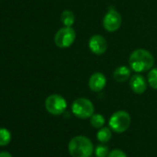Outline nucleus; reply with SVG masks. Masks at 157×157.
Here are the masks:
<instances>
[{
    "label": "nucleus",
    "mask_w": 157,
    "mask_h": 157,
    "mask_svg": "<svg viewBox=\"0 0 157 157\" xmlns=\"http://www.w3.org/2000/svg\"><path fill=\"white\" fill-rule=\"evenodd\" d=\"M129 66L135 72L150 70L154 64L153 56L145 49H137L129 56Z\"/></svg>",
    "instance_id": "nucleus-1"
},
{
    "label": "nucleus",
    "mask_w": 157,
    "mask_h": 157,
    "mask_svg": "<svg viewBox=\"0 0 157 157\" xmlns=\"http://www.w3.org/2000/svg\"><path fill=\"white\" fill-rule=\"evenodd\" d=\"M68 151L72 157H90L94 151L92 141L85 136H76L68 143Z\"/></svg>",
    "instance_id": "nucleus-2"
},
{
    "label": "nucleus",
    "mask_w": 157,
    "mask_h": 157,
    "mask_svg": "<svg viewBox=\"0 0 157 157\" xmlns=\"http://www.w3.org/2000/svg\"><path fill=\"white\" fill-rule=\"evenodd\" d=\"M72 113L78 118H89L94 115V107L93 103L86 98H78L76 99L71 106Z\"/></svg>",
    "instance_id": "nucleus-3"
},
{
    "label": "nucleus",
    "mask_w": 157,
    "mask_h": 157,
    "mask_svg": "<svg viewBox=\"0 0 157 157\" xmlns=\"http://www.w3.org/2000/svg\"><path fill=\"white\" fill-rule=\"evenodd\" d=\"M130 125V116L128 112L120 110L114 113L109 119V127L117 133L126 131Z\"/></svg>",
    "instance_id": "nucleus-4"
},
{
    "label": "nucleus",
    "mask_w": 157,
    "mask_h": 157,
    "mask_svg": "<svg viewBox=\"0 0 157 157\" xmlns=\"http://www.w3.org/2000/svg\"><path fill=\"white\" fill-rule=\"evenodd\" d=\"M45 109L48 113L54 116H58L64 113L67 108V101L59 94H51L45 99Z\"/></svg>",
    "instance_id": "nucleus-5"
},
{
    "label": "nucleus",
    "mask_w": 157,
    "mask_h": 157,
    "mask_svg": "<svg viewBox=\"0 0 157 157\" xmlns=\"http://www.w3.org/2000/svg\"><path fill=\"white\" fill-rule=\"evenodd\" d=\"M76 33L71 27H64L57 31L55 35V44L57 47L67 48L75 41Z\"/></svg>",
    "instance_id": "nucleus-6"
},
{
    "label": "nucleus",
    "mask_w": 157,
    "mask_h": 157,
    "mask_svg": "<svg viewBox=\"0 0 157 157\" xmlns=\"http://www.w3.org/2000/svg\"><path fill=\"white\" fill-rule=\"evenodd\" d=\"M121 23H122L121 16L114 9H110L106 12L103 20V26L109 33L117 32L120 28Z\"/></svg>",
    "instance_id": "nucleus-7"
},
{
    "label": "nucleus",
    "mask_w": 157,
    "mask_h": 157,
    "mask_svg": "<svg viewBox=\"0 0 157 157\" xmlns=\"http://www.w3.org/2000/svg\"><path fill=\"white\" fill-rule=\"evenodd\" d=\"M89 48L94 55H103L107 49L106 40L102 35H94L89 41Z\"/></svg>",
    "instance_id": "nucleus-8"
},
{
    "label": "nucleus",
    "mask_w": 157,
    "mask_h": 157,
    "mask_svg": "<svg viewBox=\"0 0 157 157\" xmlns=\"http://www.w3.org/2000/svg\"><path fill=\"white\" fill-rule=\"evenodd\" d=\"M106 85V78L101 72L94 73L89 78V88L94 92H101Z\"/></svg>",
    "instance_id": "nucleus-9"
},
{
    "label": "nucleus",
    "mask_w": 157,
    "mask_h": 157,
    "mask_svg": "<svg viewBox=\"0 0 157 157\" xmlns=\"http://www.w3.org/2000/svg\"><path fill=\"white\" fill-rule=\"evenodd\" d=\"M129 86L132 92L137 94H141L147 89V82L143 76H141L140 74H135L130 78Z\"/></svg>",
    "instance_id": "nucleus-10"
},
{
    "label": "nucleus",
    "mask_w": 157,
    "mask_h": 157,
    "mask_svg": "<svg viewBox=\"0 0 157 157\" xmlns=\"http://www.w3.org/2000/svg\"><path fill=\"white\" fill-rule=\"evenodd\" d=\"M130 69L126 66H120L114 70L113 77L114 80L117 82H124L130 77Z\"/></svg>",
    "instance_id": "nucleus-11"
},
{
    "label": "nucleus",
    "mask_w": 157,
    "mask_h": 157,
    "mask_svg": "<svg viewBox=\"0 0 157 157\" xmlns=\"http://www.w3.org/2000/svg\"><path fill=\"white\" fill-rule=\"evenodd\" d=\"M61 22L65 27H71L75 22V16L70 10H64L60 16Z\"/></svg>",
    "instance_id": "nucleus-12"
},
{
    "label": "nucleus",
    "mask_w": 157,
    "mask_h": 157,
    "mask_svg": "<svg viewBox=\"0 0 157 157\" xmlns=\"http://www.w3.org/2000/svg\"><path fill=\"white\" fill-rule=\"evenodd\" d=\"M11 141V133L8 128H0V147L7 146Z\"/></svg>",
    "instance_id": "nucleus-13"
},
{
    "label": "nucleus",
    "mask_w": 157,
    "mask_h": 157,
    "mask_svg": "<svg viewBox=\"0 0 157 157\" xmlns=\"http://www.w3.org/2000/svg\"><path fill=\"white\" fill-rule=\"evenodd\" d=\"M97 139L99 141L101 142H107L108 140H110L111 137H112V133L109 128H102L98 132H97Z\"/></svg>",
    "instance_id": "nucleus-14"
},
{
    "label": "nucleus",
    "mask_w": 157,
    "mask_h": 157,
    "mask_svg": "<svg viewBox=\"0 0 157 157\" xmlns=\"http://www.w3.org/2000/svg\"><path fill=\"white\" fill-rule=\"evenodd\" d=\"M148 82L152 89L157 90V67L150 69L148 74Z\"/></svg>",
    "instance_id": "nucleus-15"
},
{
    "label": "nucleus",
    "mask_w": 157,
    "mask_h": 157,
    "mask_svg": "<svg viewBox=\"0 0 157 157\" xmlns=\"http://www.w3.org/2000/svg\"><path fill=\"white\" fill-rule=\"evenodd\" d=\"M91 124L95 128H100L105 124V117L101 114H94L91 117Z\"/></svg>",
    "instance_id": "nucleus-16"
},
{
    "label": "nucleus",
    "mask_w": 157,
    "mask_h": 157,
    "mask_svg": "<svg viewBox=\"0 0 157 157\" xmlns=\"http://www.w3.org/2000/svg\"><path fill=\"white\" fill-rule=\"evenodd\" d=\"M108 154H109V150L107 146L104 144H100L95 148V155L97 157H106Z\"/></svg>",
    "instance_id": "nucleus-17"
},
{
    "label": "nucleus",
    "mask_w": 157,
    "mask_h": 157,
    "mask_svg": "<svg viewBox=\"0 0 157 157\" xmlns=\"http://www.w3.org/2000/svg\"><path fill=\"white\" fill-rule=\"evenodd\" d=\"M108 157H127V155L123 151L117 149V150H113L112 151H110L108 154Z\"/></svg>",
    "instance_id": "nucleus-18"
},
{
    "label": "nucleus",
    "mask_w": 157,
    "mask_h": 157,
    "mask_svg": "<svg viewBox=\"0 0 157 157\" xmlns=\"http://www.w3.org/2000/svg\"><path fill=\"white\" fill-rule=\"evenodd\" d=\"M0 157H12V155L9 151H1L0 152Z\"/></svg>",
    "instance_id": "nucleus-19"
}]
</instances>
